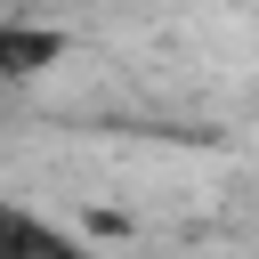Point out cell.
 <instances>
[{
  "mask_svg": "<svg viewBox=\"0 0 259 259\" xmlns=\"http://www.w3.org/2000/svg\"><path fill=\"white\" fill-rule=\"evenodd\" d=\"M73 49L65 24H32V16H0V81H40L57 73Z\"/></svg>",
  "mask_w": 259,
  "mask_h": 259,
  "instance_id": "1",
  "label": "cell"
},
{
  "mask_svg": "<svg viewBox=\"0 0 259 259\" xmlns=\"http://www.w3.org/2000/svg\"><path fill=\"white\" fill-rule=\"evenodd\" d=\"M0 259H97V251H89L81 235L49 227L40 210H24V202L0 194Z\"/></svg>",
  "mask_w": 259,
  "mask_h": 259,
  "instance_id": "2",
  "label": "cell"
}]
</instances>
